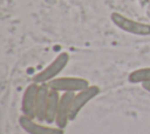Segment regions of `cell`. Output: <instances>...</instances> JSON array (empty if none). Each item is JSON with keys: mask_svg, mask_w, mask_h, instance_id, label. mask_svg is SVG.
Wrapping results in <instances>:
<instances>
[{"mask_svg": "<svg viewBox=\"0 0 150 134\" xmlns=\"http://www.w3.org/2000/svg\"><path fill=\"white\" fill-rule=\"evenodd\" d=\"M47 85L52 91L60 93H77L90 86L89 81L81 76H57Z\"/></svg>", "mask_w": 150, "mask_h": 134, "instance_id": "cell-2", "label": "cell"}, {"mask_svg": "<svg viewBox=\"0 0 150 134\" xmlns=\"http://www.w3.org/2000/svg\"><path fill=\"white\" fill-rule=\"evenodd\" d=\"M111 20L120 29H122L127 33L135 34V35H149L150 34L149 25L134 21L131 19H128V18L118 14V13L111 14Z\"/></svg>", "mask_w": 150, "mask_h": 134, "instance_id": "cell-5", "label": "cell"}, {"mask_svg": "<svg viewBox=\"0 0 150 134\" xmlns=\"http://www.w3.org/2000/svg\"><path fill=\"white\" fill-rule=\"evenodd\" d=\"M69 59L70 58L67 52H61L53 59L52 62H49L45 68L38 72L32 80L39 85L50 82L52 80L57 78L61 74V72L67 67V65L69 63Z\"/></svg>", "mask_w": 150, "mask_h": 134, "instance_id": "cell-1", "label": "cell"}, {"mask_svg": "<svg viewBox=\"0 0 150 134\" xmlns=\"http://www.w3.org/2000/svg\"><path fill=\"white\" fill-rule=\"evenodd\" d=\"M19 126L27 134H64L66 129H62L57 126L43 123L35 119L21 115L19 118Z\"/></svg>", "mask_w": 150, "mask_h": 134, "instance_id": "cell-4", "label": "cell"}, {"mask_svg": "<svg viewBox=\"0 0 150 134\" xmlns=\"http://www.w3.org/2000/svg\"><path fill=\"white\" fill-rule=\"evenodd\" d=\"M40 85L32 81L28 83L22 93L21 99V112L22 115L35 119V103H36V96L39 92Z\"/></svg>", "mask_w": 150, "mask_h": 134, "instance_id": "cell-6", "label": "cell"}, {"mask_svg": "<svg viewBox=\"0 0 150 134\" xmlns=\"http://www.w3.org/2000/svg\"><path fill=\"white\" fill-rule=\"evenodd\" d=\"M128 81L132 85H143L150 82V67H141L129 73Z\"/></svg>", "mask_w": 150, "mask_h": 134, "instance_id": "cell-10", "label": "cell"}, {"mask_svg": "<svg viewBox=\"0 0 150 134\" xmlns=\"http://www.w3.org/2000/svg\"><path fill=\"white\" fill-rule=\"evenodd\" d=\"M50 88L47 83L40 85L38 96H36V103H35V120L45 122V115H46V108L48 102Z\"/></svg>", "mask_w": 150, "mask_h": 134, "instance_id": "cell-8", "label": "cell"}, {"mask_svg": "<svg viewBox=\"0 0 150 134\" xmlns=\"http://www.w3.org/2000/svg\"><path fill=\"white\" fill-rule=\"evenodd\" d=\"M60 98H61L60 92L50 89L49 96H48V102H47V108H46V115H45V122L48 125H55Z\"/></svg>", "mask_w": 150, "mask_h": 134, "instance_id": "cell-9", "label": "cell"}, {"mask_svg": "<svg viewBox=\"0 0 150 134\" xmlns=\"http://www.w3.org/2000/svg\"><path fill=\"white\" fill-rule=\"evenodd\" d=\"M101 93V88L97 85H90L87 88L77 92L74 94L73 101H71V108H70V121H74L79 114L82 112V109L91 101L94 100L98 94Z\"/></svg>", "mask_w": 150, "mask_h": 134, "instance_id": "cell-3", "label": "cell"}, {"mask_svg": "<svg viewBox=\"0 0 150 134\" xmlns=\"http://www.w3.org/2000/svg\"><path fill=\"white\" fill-rule=\"evenodd\" d=\"M142 86V88L144 89V91H146L148 93H150V82H146V83H143V85H141Z\"/></svg>", "mask_w": 150, "mask_h": 134, "instance_id": "cell-11", "label": "cell"}, {"mask_svg": "<svg viewBox=\"0 0 150 134\" xmlns=\"http://www.w3.org/2000/svg\"><path fill=\"white\" fill-rule=\"evenodd\" d=\"M75 93H62L59 102L55 126L66 129L68 126V122L70 121V108H71V101Z\"/></svg>", "mask_w": 150, "mask_h": 134, "instance_id": "cell-7", "label": "cell"}]
</instances>
